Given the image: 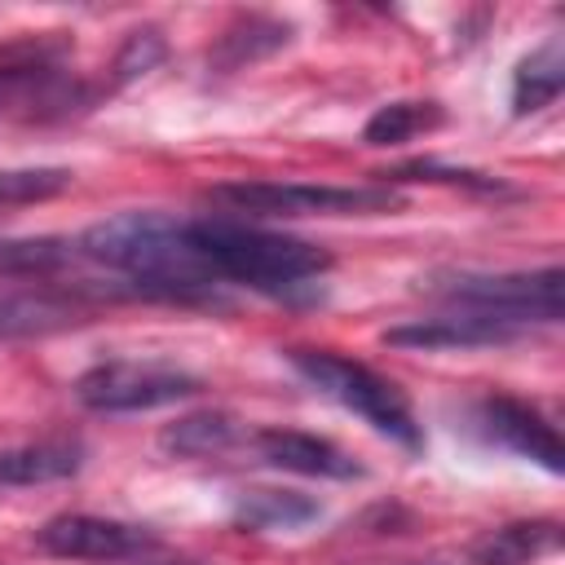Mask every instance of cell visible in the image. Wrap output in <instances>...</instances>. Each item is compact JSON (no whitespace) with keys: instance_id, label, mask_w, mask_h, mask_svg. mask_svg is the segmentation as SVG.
Here are the masks:
<instances>
[{"instance_id":"1","label":"cell","mask_w":565,"mask_h":565,"mask_svg":"<svg viewBox=\"0 0 565 565\" xmlns=\"http://www.w3.org/2000/svg\"><path fill=\"white\" fill-rule=\"evenodd\" d=\"M79 256L93 265H106L110 274H119L128 287V296H146V300H216V282L207 278V269L199 265L185 221L168 216V212H119L106 216L97 225H88L75 238Z\"/></svg>"},{"instance_id":"2","label":"cell","mask_w":565,"mask_h":565,"mask_svg":"<svg viewBox=\"0 0 565 565\" xmlns=\"http://www.w3.org/2000/svg\"><path fill=\"white\" fill-rule=\"evenodd\" d=\"M185 234H190V247H194L199 265L207 269V278L216 287L221 282H243L260 296L291 300L331 269L327 247L291 238V234L256 230V225L230 221V216L185 221Z\"/></svg>"},{"instance_id":"3","label":"cell","mask_w":565,"mask_h":565,"mask_svg":"<svg viewBox=\"0 0 565 565\" xmlns=\"http://www.w3.org/2000/svg\"><path fill=\"white\" fill-rule=\"evenodd\" d=\"M287 362L296 366V375H305L322 397H331L335 406L353 411L358 419H366L380 437L397 441L402 450H424V428L406 402V393L384 380L380 371H371L366 362H353L335 349H287Z\"/></svg>"},{"instance_id":"4","label":"cell","mask_w":565,"mask_h":565,"mask_svg":"<svg viewBox=\"0 0 565 565\" xmlns=\"http://www.w3.org/2000/svg\"><path fill=\"white\" fill-rule=\"evenodd\" d=\"M207 199L247 216H375L397 212L406 199L393 185H313V181H225Z\"/></svg>"},{"instance_id":"5","label":"cell","mask_w":565,"mask_h":565,"mask_svg":"<svg viewBox=\"0 0 565 565\" xmlns=\"http://www.w3.org/2000/svg\"><path fill=\"white\" fill-rule=\"evenodd\" d=\"M62 40H18L0 49V115L62 119L88 106L79 79L62 71Z\"/></svg>"},{"instance_id":"6","label":"cell","mask_w":565,"mask_h":565,"mask_svg":"<svg viewBox=\"0 0 565 565\" xmlns=\"http://www.w3.org/2000/svg\"><path fill=\"white\" fill-rule=\"evenodd\" d=\"M561 282L565 274L556 265L534 274H455L437 287V296L450 309H472L530 331V322H561Z\"/></svg>"},{"instance_id":"7","label":"cell","mask_w":565,"mask_h":565,"mask_svg":"<svg viewBox=\"0 0 565 565\" xmlns=\"http://www.w3.org/2000/svg\"><path fill=\"white\" fill-rule=\"evenodd\" d=\"M203 384L199 375L168 366V362H97L75 380V397L88 411L102 415H124V411H159L172 402L194 397Z\"/></svg>"},{"instance_id":"8","label":"cell","mask_w":565,"mask_h":565,"mask_svg":"<svg viewBox=\"0 0 565 565\" xmlns=\"http://www.w3.org/2000/svg\"><path fill=\"white\" fill-rule=\"evenodd\" d=\"M35 547L57 561H88V565H119L146 552H159V534L132 521L93 516V512H62L35 530Z\"/></svg>"},{"instance_id":"9","label":"cell","mask_w":565,"mask_h":565,"mask_svg":"<svg viewBox=\"0 0 565 565\" xmlns=\"http://www.w3.org/2000/svg\"><path fill=\"white\" fill-rule=\"evenodd\" d=\"M472 424L477 433L490 441V446H503L530 463H539L543 472L561 477L565 472V450H561V437L556 428L525 402L516 397H481L472 406Z\"/></svg>"},{"instance_id":"10","label":"cell","mask_w":565,"mask_h":565,"mask_svg":"<svg viewBox=\"0 0 565 565\" xmlns=\"http://www.w3.org/2000/svg\"><path fill=\"white\" fill-rule=\"evenodd\" d=\"M93 318V300L84 287H0V340H31L84 327Z\"/></svg>"},{"instance_id":"11","label":"cell","mask_w":565,"mask_h":565,"mask_svg":"<svg viewBox=\"0 0 565 565\" xmlns=\"http://www.w3.org/2000/svg\"><path fill=\"white\" fill-rule=\"evenodd\" d=\"M252 450L269 463V468H282V472H300V477H331V481H353L362 477V463L318 437V433H300V428H256L252 433Z\"/></svg>"},{"instance_id":"12","label":"cell","mask_w":565,"mask_h":565,"mask_svg":"<svg viewBox=\"0 0 565 565\" xmlns=\"http://www.w3.org/2000/svg\"><path fill=\"white\" fill-rule=\"evenodd\" d=\"M516 335H521L516 327L472 309H446L437 318H415L384 331L388 344H406V349H481V344H508Z\"/></svg>"},{"instance_id":"13","label":"cell","mask_w":565,"mask_h":565,"mask_svg":"<svg viewBox=\"0 0 565 565\" xmlns=\"http://www.w3.org/2000/svg\"><path fill=\"white\" fill-rule=\"evenodd\" d=\"M84 468V441L79 437H44L0 450V486H44L66 481Z\"/></svg>"},{"instance_id":"14","label":"cell","mask_w":565,"mask_h":565,"mask_svg":"<svg viewBox=\"0 0 565 565\" xmlns=\"http://www.w3.org/2000/svg\"><path fill=\"white\" fill-rule=\"evenodd\" d=\"M556 547H561V525L552 516L508 521L499 530H486L468 547V565H534L539 556H552Z\"/></svg>"},{"instance_id":"15","label":"cell","mask_w":565,"mask_h":565,"mask_svg":"<svg viewBox=\"0 0 565 565\" xmlns=\"http://www.w3.org/2000/svg\"><path fill=\"white\" fill-rule=\"evenodd\" d=\"M243 437L247 433H243L238 415H230V411H190V415H181L177 424H168L159 433V446L168 455H181V459H216V455H230Z\"/></svg>"},{"instance_id":"16","label":"cell","mask_w":565,"mask_h":565,"mask_svg":"<svg viewBox=\"0 0 565 565\" xmlns=\"http://www.w3.org/2000/svg\"><path fill=\"white\" fill-rule=\"evenodd\" d=\"M234 516L247 530H300V525L322 516V503L300 494V490L256 486V490H238L234 494Z\"/></svg>"},{"instance_id":"17","label":"cell","mask_w":565,"mask_h":565,"mask_svg":"<svg viewBox=\"0 0 565 565\" xmlns=\"http://www.w3.org/2000/svg\"><path fill=\"white\" fill-rule=\"evenodd\" d=\"M561 88H565V53H561V40L552 35L530 57H521V66L512 75V110L534 115V110L552 106L561 97Z\"/></svg>"},{"instance_id":"18","label":"cell","mask_w":565,"mask_h":565,"mask_svg":"<svg viewBox=\"0 0 565 565\" xmlns=\"http://www.w3.org/2000/svg\"><path fill=\"white\" fill-rule=\"evenodd\" d=\"M75 256L71 238H0V278H53Z\"/></svg>"},{"instance_id":"19","label":"cell","mask_w":565,"mask_h":565,"mask_svg":"<svg viewBox=\"0 0 565 565\" xmlns=\"http://www.w3.org/2000/svg\"><path fill=\"white\" fill-rule=\"evenodd\" d=\"M437 124H441V106L437 102H388L366 119L362 141L366 146H402L415 132H428Z\"/></svg>"},{"instance_id":"20","label":"cell","mask_w":565,"mask_h":565,"mask_svg":"<svg viewBox=\"0 0 565 565\" xmlns=\"http://www.w3.org/2000/svg\"><path fill=\"white\" fill-rule=\"evenodd\" d=\"M71 185L66 168H0V203H31L53 199Z\"/></svg>"},{"instance_id":"21","label":"cell","mask_w":565,"mask_h":565,"mask_svg":"<svg viewBox=\"0 0 565 565\" xmlns=\"http://www.w3.org/2000/svg\"><path fill=\"white\" fill-rule=\"evenodd\" d=\"M159 62H163V40H159L154 26H146V31H132V35L124 40V49H119V57H115V75H119V79H137V75H146V71L159 66Z\"/></svg>"},{"instance_id":"22","label":"cell","mask_w":565,"mask_h":565,"mask_svg":"<svg viewBox=\"0 0 565 565\" xmlns=\"http://www.w3.org/2000/svg\"><path fill=\"white\" fill-rule=\"evenodd\" d=\"M128 565H203V561H190V556H154V552H146V556L128 561Z\"/></svg>"}]
</instances>
